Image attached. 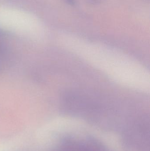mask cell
<instances>
[{
  "label": "cell",
  "instance_id": "1",
  "mask_svg": "<svg viewBox=\"0 0 150 151\" xmlns=\"http://www.w3.org/2000/svg\"><path fill=\"white\" fill-rule=\"evenodd\" d=\"M67 1L68 3H69L70 4H71V5H74L75 4V0H67Z\"/></svg>",
  "mask_w": 150,
  "mask_h": 151
}]
</instances>
